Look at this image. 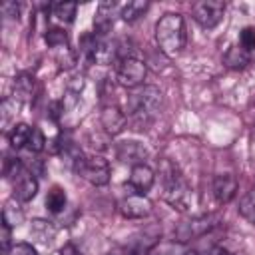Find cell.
Instances as JSON below:
<instances>
[{
	"instance_id": "1",
	"label": "cell",
	"mask_w": 255,
	"mask_h": 255,
	"mask_svg": "<svg viewBox=\"0 0 255 255\" xmlns=\"http://www.w3.org/2000/svg\"><path fill=\"white\" fill-rule=\"evenodd\" d=\"M161 92L155 86H139L128 98V114L135 126V129H145L161 108Z\"/></svg>"
},
{
	"instance_id": "2",
	"label": "cell",
	"mask_w": 255,
	"mask_h": 255,
	"mask_svg": "<svg viewBox=\"0 0 255 255\" xmlns=\"http://www.w3.org/2000/svg\"><path fill=\"white\" fill-rule=\"evenodd\" d=\"M155 42L165 56H177L185 48V22L177 12L163 14L155 24Z\"/></svg>"
},
{
	"instance_id": "3",
	"label": "cell",
	"mask_w": 255,
	"mask_h": 255,
	"mask_svg": "<svg viewBox=\"0 0 255 255\" xmlns=\"http://www.w3.org/2000/svg\"><path fill=\"white\" fill-rule=\"evenodd\" d=\"M161 173H163V197H165V201L179 211H189V207L193 205V191L187 185V181L183 179V175L169 161H163Z\"/></svg>"
},
{
	"instance_id": "4",
	"label": "cell",
	"mask_w": 255,
	"mask_h": 255,
	"mask_svg": "<svg viewBox=\"0 0 255 255\" xmlns=\"http://www.w3.org/2000/svg\"><path fill=\"white\" fill-rule=\"evenodd\" d=\"M217 215H199V217H191L183 223H179L173 231V237L179 243H187L191 239H197L205 233H209L215 225H217Z\"/></svg>"
},
{
	"instance_id": "5",
	"label": "cell",
	"mask_w": 255,
	"mask_h": 255,
	"mask_svg": "<svg viewBox=\"0 0 255 255\" xmlns=\"http://www.w3.org/2000/svg\"><path fill=\"white\" fill-rule=\"evenodd\" d=\"M145 74H147L145 64L139 58L129 56V58L120 60L116 78H118V84L124 88H139L145 80Z\"/></svg>"
},
{
	"instance_id": "6",
	"label": "cell",
	"mask_w": 255,
	"mask_h": 255,
	"mask_svg": "<svg viewBox=\"0 0 255 255\" xmlns=\"http://www.w3.org/2000/svg\"><path fill=\"white\" fill-rule=\"evenodd\" d=\"M76 171L82 179H86L92 185H106L110 181V163L100 155L84 157L78 163Z\"/></svg>"
},
{
	"instance_id": "7",
	"label": "cell",
	"mask_w": 255,
	"mask_h": 255,
	"mask_svg": "<svg viewBox=\"0 0 255 255\" xmlns=\"http://www.w3.org/2000/svg\"><path fill=\"white\" fill-rule=\"evenodd\" d=\"M223 12H225V4L221 0H201V2H195L191 8L193 20L205 30L215 28L221 22Z\"/></svg>"
},
{
	"instance_id": "8",
	"label": "cell",
	"mask_w": 255,
	"mask_h": 255,
	"mask_svg": "<svg viewBox=\"0 0 255 255\" xmlns=\"http://www.w3.org/2000/svg\"><path fill=\"white\" fill-rule=\"evenodd\" d=\"M151 201L141 193H131L120 201V213L128 219H143L151 213Z\"/></svg>"
},
{
	"instance_id": "9",
	"label": "cell",
	"mask_w": 255,
	"mask_h": 255,
	"mask_svg": "<svg viewBox=\"0 0 255 255\" xmlns=\"http://www.w3.org/2000/svg\"><path fill=\"white\" fill-rule=\"evenodd\" d=\"M116 157H118L122 163H128V165L135 167V165L145 163V159H147V149H145L139 141H122V143H118V147H116Z\"/></svg>"
},
{
	"instance_id": "10",
	"label": "cell",
	"mask_w": 255,
	"mask_h": 255,
	"mask_svg": "<svg viewBox=\"0 0 255 255\" xmlns=\"http://www.w3.org/2000/svg\"><path fill=\"white\" fill-rule=\"evenodd\" d=\"M100 122H102V128L108 135H118L126 129L128 126V116L116 108V106H106L102 110V116H100Z\"/></svg>"
},
{
	"instance_id": "11",
	"label": "cell",
	"mask_w": 255,
	"mask_h": 255,
	"mask_svg": "<svg viewBox=\"0 0 255 255\" xmlns=\"http://www.w3.org/2000/svg\"><path fill=\"white\" fill-rule=\"evenodd\" d=\"M237 177L233 173H219L213 179V197L217 203H229L237 193Z\"/></svg>"
},
{
	"instance_id": "12",
	"label": "cell",
	"mask_w": 255,
	"mask_h": 255,
	"mask_svg": "<svg viewBox=\"0 0 255 255\" xmlns=\"http://www.w3.org/2000/svg\"><path fill=\"white\" fill-rule=\"evenodd\" d=\"M153 181H155V173H153V169H151L149 165L141 163V165L131 167V171H129V185H131L137 193L145 195V191L151 189Z\"/></svg>"
},
{
	"instance_id": "13",
	"label": "cell",
	"mask_w": 255,
	"mask_h": 255,
	"mask_svg": "<svg viewBox=\"0 0 255 255\" xmlns=\"http://www.w3.org/2000/svg\"><path fill=\"white\" fill-rule=\"evenodd\" d=\"M38 193V181L30 171H24L14 183V197L18 201H32Z\"/></svg>"
},
{
	"instance_id": "14",
	"label": "cell",
	"mask_w": 255,
	"mask_h": 255,
	"mask_svg": "<svg viewBox=\"0 0 255 255\" xmlns=\"http://www.w3.org/2000/svg\"><path fill=\"white\" fill-rule=\"evenodd\" d=\"M251 62V52L243 50L241 46H231L223 54V64L231 70H241Z\"/></svg>"
},
{
	"instance_id": "15",
	"label": "cell",
	"mask_w": 255,
	"mask_h": 255,
	"mask_svg": "<svg viewBox=\"0 0 255 255\" xmlns=\"http://www.w3.org/2000/svg\"><path fill=\"white\" fill-rule=\"evenodd\" d=\"M30 233L42 245H50L54 241V237H56V227L50 221H46V219H34L32 227H30Z\"/></svg>"
},
{
	"instance_id": "16",
	"label": "cell",
	"mask_w": 255,
	"mask_h": 255,
	"mask_svg": "<svg viewBox=\"0 0 255 255\" xmlns=\"http://www.w3.org/2000/svg\"><path fill=\"white\" fill-rule=\"evenodd\" d=\"M2 221L6 225H10V227H16V225H20L24 221V211H22L20 201L16 197H12V199H8L4 203V207H2Z\"/></svg>"
},
{
	"instance_id": "17",
	"label": "cell",
	"mask_w": 255,
	"mask_h": 255,
	"mask_svg": "<svg viewBox=\"0 0 255 255\" xmlns=\"http://www.w3.org/2000/svg\"><path fill=\"white\" fill-rule=\"evenodd\" d=\"M30 133H32V128L28 124H16L8 135L10 139V145L12 149H22V147H28V141H30Z\"/></svg>"
},
{
	"instance_id": "18",
	"label": "cell",
	"mask_w": 255,
	"mask_h": 255,
	"mask_svg": "<svg viewBox=\"0 0 255 255\" xmlns=\"http://www.w3.org/2000/svg\"><path fill=\"white\" fill-rule=\"evenodd\" d=\"M66 201H68L66 191L60 185H54V187H50V191L46 195V209L50 213H60V211H64Z\"/></svg>"
},
{
	"instance_id": "19",
	"label": "cell",
	"mask_w": 255,
	"mask_h": 255,
	"mask_svg": "<svg viewBox=\"0 0 255 255\" xmlns=\"http://www.w3.org/2000/svg\"><path fill=\"white\" fill-rule=\"evenodd\" d=\"M147 8H149V4H147V2H141V0L128 2L126 6H122L120 16H122V20H126V22H135V20H139V18L147 12Z\"/></svg>"
},
{
	"instance_id": "20",
	"label": "cell",
	"mask_w": 255,
	"mask_h": 255,
	"mask_svg": "<svg viewBox=\"0 0 255 255\" xmlns=\"http://www.w3.org/2000/svg\"><path fill=\"white\" fill-rule=\"evenodd\" d=\"M34 92V78L28 76V74H22L16 78L14 82V98L20 102V100H30Z\"/></svg>"
},
{
	"instance_id": "21",
	"label": "cell",
	"mask_w": 255,
	"mask_h": 255,
	"mask_svg": "<svg viewBox=\"0 0 255 255\" xmlns=\"http://www.w3.org/2000/svg\"><path fill=\"white\" fill-rule=\"evenodd\" d=\"M52 10H54V16H56L58 20L70 24V22H74V18H76L78 4H76V2H58V4L52 6Z\"/></svg>"
},
{
	"instance_id": "22",
	"label": "cell",
	"mask_w": 255,
	"mask_h": 255,
	"mask_svg": "<svg viewBox=\"0 0 255 255\" xmlns=\"http://www.w3.org/2000/svg\"><path fill=\"white\" fill-rule=\"evenodd\" d=\"M239 213L255 223V187L247 191V195H243V199L239 201Z\"/></svg>"
},
{
	"instance_id": "23",
	"label": "cell",
	"mask_w": 255,
	"mask_h": 255,
	"mask_svg": "<svg viewBox=\"0 0 255 255\" xmlns=\"http://www.w3.org/2000/svg\"><path fill=\"white\" fill-rule=\"evenodd\" d=\"M46 44L52 48H68V34L62 28H50L44 36Z\"/></svg>"
},
{
	"instance_id": "24",
	"label": "cell",
	"mask_w": 255,
	"mask_h": 255,
	"mask_svg": "<svg viewBox=\"0 0 255 255\" xmlns=\"http://www.w3.org/2000/svg\"><path fill=\"white\" fill-rule=\"evenodd\" d=\"M44 145H46V137H44L42 129H40V128H32L30 141H28V149H30L32 153H40V151L44 149Z\"/></svg>"
},
{
	"instance_id": "25",
	"label": "cell",
	"mask_w": 255,
	"mask_h": 255,
	"mask_svg": "<svg viewBox=\"0 0 255 255\" xmlns=\"http://www.w3.org/2000/svg\"><path fill=\"white\" fill-rule=\"evenodd\" d=\"M239 46L247 52L255 50V26H245L239 34Z\"/></svg>"
},
{
	"instance_id": "26",
	"label": "cell",
	"mask_w": 255,
	"mask_h": 255,
	"mask_svg": "<svg viewBox=\"0 0 255 255\" xmlns=\"http://www.w3.org/2000/svg\"><path fill=\"white\" fill-rule=\"evenodd\" d=\"M10 231H12V227L2 221V223H0V241H2V251H4V253H10V249H12V247H10V239H12Z\"/></svg>"
},
{
	"instance_id": "27",
	"label": "cell",
	"mask_w": 255,
	"mask_h": 255,
	"mask_svg": "<svg viewBox=\"0 0 255 255\" xmlns=\"http://www.w3.org/2000/svg\"><path fill=\"white\" fill-rule=\"evenodd\" d=\"M10 255H38V253L30 243H16V245H12Z\"/></svg>"
},
{
	"instance_id": "28",
	"label": "cell",
	"mask_w": 255,
	"mask_h": 255,
	"mask_svg": "<svg viewBox=\"0 0 255 255\" xmlns=\"http://www.w3.org/2000/svg\"><path fill=\"white\" fill-rule=\"evenodd\" d=\"M18 12H20V8H18L16 2H4V4H2V14H4V16H8V18H18Z\"/></svg>"
},
{
	"instance_id": "29",
	"label": "cell",
	"mask_w": 255,
	"mask_h": 255,
	"mask_svg": "<svg viewBox=\"0 0 255 255\" xmlns=\"http://www.w3.org/2000/svg\"><path fill=\"white\" fill-rule=\"evenodd\" d=\"M60 255H82V253L76 249V245H72V243H66V245L60 249Z\"/></svg>"
},
{
	"instance_id": "30",
	"label": "cell",
	"mask_w": 255,
	"mask_h": 255,
	"mask_svg": "<svg viewBox=\"0 0 255 255\" xmlns=\"http://www.w3.org/2000/svg\"><path fill=\"white\" fill-rule=\"evenodd\" d=\"M147 255H171L169 251H149Z\"/></svg>"
},
{
	"instance_id": "31",
	"label": "cell",
	"mask_w": 255,
	"mask_h": 255,
	"mask_svg": "<svg viewBox=\"0 0 255 255\" xmlns=\"http://www.w3.org/2000/svg\"><path fill=\"white\" fill-rule=\"evenodd\" d=\"M106 255H124L122 251H110V253H106Z\"/></svg>"
},
{
	"instance_id": "32",
	"label": "cell",
	"mask_w": 255,
	"mask_h": 255,
	"mask_svg": "<svg viewBox=\"0 0 255 255\" xmlns=\"http://www.w3.org/2000/svg\"><path fill=\"white\" fill-rule=\"evenodd\" d=\"M183 255H199V253H197V251H185Z\"/></svg>"
},
{
	"instance_id": "33",
	"label": "cell",
	"mask_w": 255,
	"mask_h": 255,
	"mask_svg": "<svg viewBox=\"0 0 255 255\" xmlns=\"http://www.w3.org/2000/svg\"><path fill=\"white\" fill-rule=\"evenodd\" d=\"M253 139H255V128H253Z\"/></svg>"
}]
</instances>
